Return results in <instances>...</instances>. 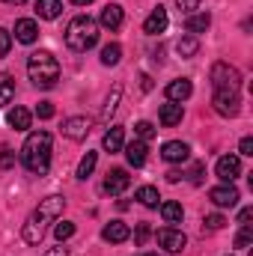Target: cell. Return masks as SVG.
I'll return each instance as SVG.
<instances>
[{"instance_id":"obj_1","label":"cell","mask_w":253,"mask_h":256,"mask_svg":"<svg viewBox=\"0 0 253 256\" xmlns=\"http://www.w3.org/2000/svg\"><path fill=\"white\" fill-rule=\"evenodd\" d=\"M63 208H66V196H60V194H54V196L42 200V202H39V208L24 220V226H21V238H24L27 244H42V238H45L48 226L60 220Z\"/></svg>"},{"instance_id":"obj_2","label":"cell","mask_w":253,"mask_h":256,"mask_svg":"<svg viewBox=\"0 0 253 256\" xmlns=\"http://www.w3.org/2000/svg\"><path fill=\"white\" fill-rule=\"evenodd\" d=\"M21 164L33 176H45L51 170V134L48 131H33L24 146H21Z\"/></svg>"},{"instance_id":"obj_3","label":"cell","mask_w":253,"mask_h":256,"mask_svg":"<svg viewBox=\"0 0 253 256\" xmlns=\"http://www.w3.org/2000/svg\"><path fill=\"white\" fill-rule=\"evenodd\" d=\"M27 74H30L33 86L51 90V86H57V80H60V63H57V57H54L51 51H33V54L27 57Z\"/></svg>"},{"instance_id":"obj_4","label":"cell","mask_w":253,"mask_h":256,"mask_svg":"<svg viewBox=\"0 0 253 256\" xmlns=\"http://www.w3.org/2000/svg\"><path fill=\"white\" fill-rule=\"evenodd\" d=\"M96 42H98V24L90 15H78V18L68 21V27H66V45L72 51L84 54V51L96 48Z\"/></svg>"},{"instance_id":"obj_5","label":"cell","mask_w":253,"mask_h":256,"mask_svg":"<svg viewBox=\"0 0 253 256\" xmlns=\"http://www.w3.org/2000/svg\"><path fill=\"white\" fill-rule=\"evenodd\" d=\"M212 86L214 90H238L242 86V72L230 63L212 66Z\"/></svg>"},{"instance_id":"obj_6","label":"cell","mask_w":253,"mask_h":256,"mask_svg":"<svg viewBox=\"0 0 253 256\" xmlns=\"http://www.w3.org/2000/svg\"><path fill=\"white\" fill-rule=\"evenodd\" d=\"M212 108H214V114H220V116H238V110H242V96H238V90H214Z\"/></svg>"},{"instance_id":"obj_7","label":"cell","mask_w":253,"mask_h":256,"mask_svg":"<svg viewBox=\"0 0 253 256\" xmlns=\"http://www.w3.org/2000/svg\"><path fill=\"white\" fill-rule=\"evenodd\" d=\"M158 244L167 250V254H182L185 250V244H188V238H185V232L182 230H173V226H164V230H158Z\"/></svg>"},{"instance_id":"obj_8","label":"cell","mask_w":253,"mask_h":256,"mask_svg":"<svg viewBox=\"0 0 253 256\" xmlns=\"http://www.w3.org/2000/svg\"><path fill=\"white\" fill-rule=\"evenodd\" d=\"M208 200H212L218 208H232L242 196H238V188H236L232 182H224V185H218V188L208 191Z\"/></svg>"},{"instance_id":"obj_9","label":"cell","mask_w":253,"mask_h":256,"mask_svg":"<svg viewBox=\"0 0 253 256\" xmlns=\"http://www.w3.org/2000/svg\"><path fill=\"white\" fill-rule=\"evenodd\" d=\"M214 173H218L220 182H236V179L242 176V158H238V155H224V158H218Z\"/></svg>"},{"instance_id":"obj_10","label":"cell","mask_w":253,"mask_h":256,"mask_svg":"<svg viewBox=\"0 0 253 256\" xmlns=\"http://www.w3.org/2000/svg\"><path fill=\"white\" fill-rule=\"evenodd\" d=\"M161 158H164L167 164H182V161L190 158V146L182 143V140H167V143L161 146Z\"/></svg>"},{"instance_id":"obj_11","label":"cell","mask_w":253,"mask_h":256,"mask_svg":"<svg viewBox=\"0 0 253 256\" xmlns=\"http://www.w3.org/2000/svg\"><path fill=\"white\" fill-rule=\"evenodd\" d=\"M167 24H170V18H167V9H164V6H155V9L149 12V18L143 21V33H149V36H158V33H164V30H167Z\"/></svg>"},{"instance_id":"obj_12","label":"cell","mask_w":253,"mask_h":256,"mask_svg":"<svg viewBox=\"0 0 253 256\" xmlns=\"http://www.w3.org/2000/svg\"><path fill=\"white\" fill-rule=\"evenodd\" d=\"M90 134V120L86 116H68L63 120V137L68 140H86Z\"/></svg>"},{"instance_id":"obj_13","label":"cell","mask_w":253,"mask_h":256,"mask_svg":"<svg viewBox=\"0 0 253 256\" xmlns=\"http://www.w3.org/2000/svg\"><path fill=\"white\" fill-rule=\"evenodd\" d=\"M128 185H131V176H128L122 167H116V170H110V173H108V179H104V194L120 196Z\"/></svg>"},{"instance_id":"obj_14","label":"cell","mask_w":253,"mask_h":256,"mask_svg":"<svg viewBox=\"0 0 253 256\" xmlns=\"http://www.w3.org/2000/svg\"><path fill=\"white\" fill-rule=\"evenodd\" d=\"M15 39H18L21 45H33V42L39 39V24H36L33 18H18V21H15Z\"/></svg>"},{"instance_id":"obj_15","label":"cell","mask_w":253,"mask_h":256,"mask_svg":"<svg viewBox=\"0 0 253 256\" xmlns=\"http://www.w3.org/2000/svg\"><path fill=\"white\" fill-rule=\"evenodd\" d=\"M190 92H194V84H190L188 78H176V80H170L167 84V102H185L190 98Z\"/></svg>"},{"instance_id":"obj_16","label":"cell","mask_w":253,"mask_h":256,"mask_svg":"<svg viewBox=\"0 0 253 256\" xmlns=\"http://www.w3.org/2000/svg\"><path fill=\"white\" fill-rule=\"evenodd\" d=\"M98 24H102L104 30H120V27H122V6H120V3H108V6L102 9Z\"/></svg>"},{"instance_id":"obj_17","label":"cell","mask_w":253,"mask_h":256,"mask_svg":"<svg viewBox=\"0 0 253 256\" xmlns=\"http://www.w3.org/2000/svg\"><path fill=\"white\" fill-rule=\"evenodd\" d=\"M128 236H131V230H128V224H122V220H110L102 230V238L110 242V244H122V242H128Z\"/></svg>"},{"instance_id":"obj_18","label":"cell","mask_w":253,"mask_h":256,"mask_svg":"<svg viewBox=\"0 0 253 256\" xmlns=\"http://www.w3.org/2000/svg\"><path fill=\"white\" fill-rule=\"evenodd\" d=\"M182 116H185V110H182V104L179 102H167V104H161V110H158V120H161V126L173 128L182 122Z\"/></svg>"},{"instance_id":"obj_19","label":"cell","mask_w":253,"mask_h":256,"mask_svg":"<svg viewBox=\"0 0 253 256\" xmlns=\"http://www.w3.org/2000/svg\"><path fill=\"white\" fill-rule=\"evenodd\" d=\"M122 146H126V128L110 126L104 131V137H102V149L104 152H120Z\"/></svg>"},{"instance_id":"obj_20","label":"cell","mask_w":253,"mask_h":256,"mask_svg":"<svg viewBox=\"0 0 253 256\" xmlns=\"http://www.w3.org/2000/svg\"><path fill=\"white\" fill-rule=\"evenodd\" d=\"M122 149H126V158H128L131 167H143V164H146V152H149V146H146L143 140L134 137V140H131L128 146H122Z\"/></svg>"},{"instance_id":"obj_21","label":"cell","mask_w":253,"mask_h":256,"mask_svg":"<svg viewBox=\"0 0 253 256\" xmlns=\"http://www.w3.org/2000/svg\"><path fill=\"white\" fill-rule=\"evenodd\" d=\"M208 24H212V15H208V12H190L188 18H185V30H188L190 36L206 33V30H208Z\"/></svg>"},{"instance_id":"obj_22","label":"cell","mask_w":253,"mask_h":256,"mask_svg":"<svg viewBox=\"0 0 253 256\" xmlns=\"http://www.w3.org/2000/svg\"><path fill=\"white\" fill-rule=\"evenodd\" d=\"M63 12V0H36V15L45 18V21H54L60 18Z\"/></svg>"},{"instance_id":"obj_23","label":"cell","mask_w":253,"mask_h":256,"mask_svg":"<svg viewBox=\"0 0 253 256\" xmlns=\"http://www.w3.org/2000/svg\"><path fill=\"white\" fill-rule=\"evenodd\" d=\"M30 120H33V116H30L27 108H12V110L6 114V122L15 128V131H27V128H30Z\"/></svg>"},{"instance_id":"obj_24","label":"cell","mask_w":253,"mask_h":256,"mask_svg":"<svg viewBox=\"0 0 253 256\" xmlns=\"http://www.w3.org/2000/svg\"><path fill=\"white\" fill-rule=\"evenodd\" d=\"M120 98H122V86L116 84V86L110 90V96H108V102H104V108H102V126H108V122H110V116H114V110H116V104H120Z\"/></svg>"},{"instance_id":"obj_25","label":"cell","mask_w":253,"mask_h":256,"mask_svg":"<svg viewBox=\"0 0 253 256\" xmlns=\"http://www.w3.org/2000/svg\"><path fill=\"white\" fill-rule=\"evenodd\" d=\"M96 161H98V152H86V155L80 158V164H78V173H74V176H78L80 182H86V179L92 176V170H96Z\"/></svg>"},{"instance_id":"obj_26","label":"cell","mask_w":253,"mask_h":256,"mask_svg":"<svg viewBox=\"0 0 253 256\" xmlns=\"http://www.w3.org/2000/svg\"><path fill=\"white\" fill-rule=\"evenodd\" d=\"M12 98H15V80H12V74L0 72V108H6Z\"/></svg>"},{"instance_id":"obj_27","label":"cell","mask_w":253,"mask_h":256,"mask_svg":"<svg viewBox=\"0 0 253 256\" xmlns=\"http://www.w3.org/2000/svg\"><path fill=\"white\" fill-rule=\"evenodd\" d=\"M161 218H164V224H182L185 212L179 202H161Z\"/></svg>"},{"instance_id":"obj_28","label":"cell","mask_w":253,"mask_h":256,"mask_svg":"<svg viewBox=\"0 0 253 256\" xmlns=\"http://www.w3.org/2000/svg\"><path fill=\"white\" fill-rule=\"evenodd\" d=\"M137 200H140V206H146V208H158V188H152V185H143V188H137Z\"/></svg>"},{"instance_id":"obj_29","label":"cell","mask_w":253,"mask_h":256,"mask_svg":"<svg viewBox=\"0 0 253 256\" xmlns=\"http://www.w3.org/2000/svg\"><path fill=\"white\" fill-rule=\"evenodd\" d=\"M120 60H122V48L116 42H110V45L102 48V66H116Z\"/></svg>"},{"instance_id":"obj_30","label":"cell","mask_w":253,"mask_h":256,"mask_svg":"<svg viewBox=\"0 0 253 256\" xmlns=\"http://www.w3.org/2000/svg\"><path fill=\"white\" fill-rule=\"evenodd\" d=\"M176 51H179V57H194V54L200 51V42H196V36H182V39L176 42Z\"/></svg>"},{"instance_id":"obj_31","label":"cell","mask_w":253,"mask_h":256,"mask_svg":"<svg viewBox=\"0 0 253 256\" xmlns=\"http://www.w3.org/2000/svg\"><path fill=\"white\" fill-rule=\"evenodd\" d=\"M54 236H57V242H60V244H63V242H68V238L74 236V224H72V220H57Z\"/></svg>"},{"instance_id":"obj_32","label":"cell","mask_w":253,"mask_h":256,"mask_svg":"<svg viewBox=\"0 0 253 256\" xmlns=\"http://www.w3.org/2000/svg\"><path fill=\"white\" fill-rule=\"evenodd\" d=\"M250 244H253L250 224H242V230H238V236H236V248H238V250H244V248H250Z\"/></svg>"},{"instance_id":"obj_33","label":"cell","mask_w":253,"mask_h":256,"mask_svg":"<svg viewBox=\"0 0 253 256\" xmlns=\"http://www.w3.org/2000/svg\"><path fill=\"white\" fill-rule=\"evenodd\" d=\"M224 224H226V220H224V214H218V212L202 218V230H206V232H218V230H224Z\"/></svg>"},{"instance_id":"obj_34","label":"cell","mask_w":253,"mask_h":256,"mask_svg":"<svg viewBox=\"0 0 253 256\" xmlns=\"http://www.w3.org/2000/svg\"><path fill=\"white\" fill-rule=\"evenodd\" d=\"M134 137H137V140H143V143H149V140L155 137V126H152V122H146V120H143V122H137V126H134Z\"/></svg>"},{"instance_id":"obj_35","label":"cell","mask_w":253,"mask_h":256,"mask_svg":"<svg viewBox=\"0 0 253 256\" xmlns=\"http://www.w3.org/2000/svg\"><path fill=\"white\" fill-rule=\"evenodd\" d=\"M12 167H15V152L9 146H3L0 149V170H12Z\"/></svg>"},{"instance_id":"obj_36","label":"cell","mask_w":253,"mask_h":256,"mask_svg":"<svg viewBox=\"0 0 253 256\" xmlns=\"http://www.w3.org/2000/svg\"><path fill=\"white\" fill-rule=\"evenodd\" d=\"M149 236H152V230H149V224H137V232H134V244H137V248H143Z\"/></svg>"},{"instance_id":"obj_37","label":"cell","mask_w":253,"mask_h":256,"mask_svg":"<svg viewBox=\"0 0 253 256\" xmlns=\"http://www.w3.org/2000/svg\"><path fill=\"white\" fill-rule=\"evenodd\" d=\"M9 48H12V33L0 27V57H6V54H9Z\"/></svg>"},{"instance_id":"obj_38","label":"cell","mask_w":253,"mask_h":256,"mask_svg":"<svg viewBox=\"0 0 253 256\" xmlns=\"http://www.w3.org/2000/svg\"><path fill=\"white\" fill-rule=\"evenodd\" d=\"M202 173H206V164H200V161H196V164L190 167L188 179H190V182H194V185H200V182H202Z\"/></svg>"},{"instance_id":"obj_39","label":"cell","mask_w":253,"mask_h":256,"mask_svg":"<svg viewBox=\"0 0 253 256\" xmlns=\"http://www.w3.org/2000/svg\"><path fill=\"white\" fill-rule=\"evenodd\" d=\"M200 3H202V0H176V6H179V9H182L185 15L196 12V9H200Z\"/></svg>"},{"instance_id":"obj_40","label":"cell","mask_w":253,"mask_h":256,"mask_svg":"<svg viewBox=\"0 0 253 256\" xmlns=\"http://www.w3.org/2000/svg\"><path fill=\"white\" fill-rule=\"evenodd\" d=\"M36 114H39V120H51V116H54V104H51V102H42V104L36 108Z\"/></svg>"},{"instance_id":"obj_41","label":"cell","mask_w":253,"mask_h":256,"mask_svg":"<svg viewBox=\"0 0 253 256\" xmlns=\"http://www.w3.org/2000/svg\"><path fill=\"white\" fill-rule=\"evenodd\" d=\"M238 152H242V155H253V137H244V140L238 143Z\"/></svg>"},{"instance_id":"obj_42","label":"cell","mask_w":253,"mask_h":256,"mask_svg":"<svg viewBox=\"0 0 253 256\" xmlns=\"http://www.w3.org/2000/svg\"><path fill=\"white\" fill-rule=\"evenodd\" d=\"M253 218V208H242V214H238V224H250Z\"/></svg>"},{"instance_id":"obj_43","label":"cell","mask_w":253,"mask_h":256,"mask_svg":"<svg viewBox=\"0 0 253 256\" xmlns=\"http://www.w3.org/2000/svg\"><path fill=\"white\" fill-rule=\"evenodd\" d=\"M45 256H68V248H63V244H60V248H51Z\"/></svg>"},{"instance_id":"obj_44","label":"cell","mask_w":253,"mask_h":256,"mask_svg":"<svg viewBox=\"0 0 253 256\" xmlns=\"http://www.w3.org/2000/svg\"><path fill=\"white\" fill-rule=\"evenodd\" d=\"M167 179H170V182H179V179H182V173H176V170H170V173H167Z\"/></svg>"},{"instance_id":"obj_45","label":"cell","mask_w":253,"mask_h":256,"mask_svg":"<svg viewBox=\"0 0 253 256\" xmlns=\"http://www.w3.org/2000/svg\"><path fill=\"white\" fill-rule=\"evenodd\" d=\"M3 3H9V6H21L24 0H3Z\"/></svg>"},{"instance_id":"obj_46","label":"cell","mask_w":253,"mask_h":256,"mask_svg":"<svg viewBox=\"0 0 253 256\" xmlns=\"http://www.w3.org/2000/svg\"><path fill=\"white\" fill-rule=\"evenodd\" d=\"M74 6H86V3H92V0H72Z\"/></svg>"},{"instance_id":"obj_47","label":"cell","mask_w":253,"mask_h":256,"mask_svg":"<svg viewBox=\"0 0 253 256\" xmlns=\"http://www.w3.org/2000/svg\"><path fill=\"white\" fill-rule=\"evenodd\" d=\"M137 256H158V254H149V250H146V254H137Z\"/></svg>"}]
</instances>
